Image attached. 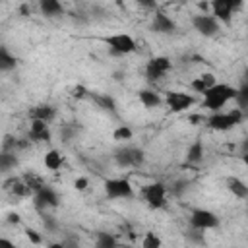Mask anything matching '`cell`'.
I'll use <instances>...</instances> for the list:
<instances>
[{"label": "cell", "instance_id": "4dcf8cb0", "mask_svg": "<svg viewBox=\"0 0 248 248\" xmlns=\"http://www.w3.org/2000/svg\"><path fill=\"white\" fill-rule=\"evenodd\" d=\"M163 246V242H161V238L153 232V231H147L145 234H143V238H141V248H161Z\"/></svg>", "mask_w": 248, "mask_h": 248}, {"label": "cell", "instance_id": "ab89813d", "mask_svg": "<svg viewBox=\"0 0 248 248\" xmlns=\"http://www.w3.org/2000/svg\"><path fill=\"white\" fill-rule=\"evenodd\" d=\"M6 223L8 225H21V215L16 211H10V213H6Z\"/></svg>", "mask_w": 248, "mask_h": 248}, {"label": "cell", "instance_id": "9a60e30c", "mask_svg": "<svg viewBox=\"0 0 248 248\" xmlns=\"http://www.w3.org/2000/svg\"><path fill=\"white\" fill-rule=\"evenodd\" d=\"M29 118L31 120H43V122H52L56 118V107L50 103H41L29 108Z\"/></svg>", "mask_w": 248, "mask_h": 248}, {"label": "cell", "instance_id": "b9f144b4", "mask_svg": "<svg viewBox=\"0 0 248 248\" xmlns=\"http://www.w3.org/2000/svg\"><path fill=\"white\" fill-rule=\"evenodd\" d=\"M0 248H17V246H16L10 238H6V236H4V238H0Z\"/></svg>", "mask_w": 248, "mask_h": 248}, {"label": "cell", "instance_id": "44dd1931", "mask_svg": "<svg viewBox=\"0 0 248 248\" xmlns=\"http://www.w3.org/2000/svg\"><path fill=\"white\" fill-rule=\"evenodd\" d=\"M39 10L45 17H58L64 14V6L56 0H41L39 2Z\"/></svg>", "mask_w": 248, "mask_h": 248}, {"label": "cell", "instance_id": "4316f807", "mask_svg": "<svg viewBox=\"0 0 248 248\" xmlns=\"http://www.w3.org/2000/svg\"><path fill=\"white\" fill-rule=\"evenodd\" d=\"M236 91H238L236 93V99H234L236 101V108H240L246 114L248 112V83H242L240 81V85L236 87Z\"/></svg>", "mask_w": 248, "mask_h": 248}, {"label": "cell", "instance_id": "f6af8a7d", "mask_svg": "<svg viewBox=\"0 0 248 248\" xmlns=\"http://www.w3.org/2000/svg\"><path fill=\"white\" fill-rule=\"evenodd\" d=\"M112 78H114V81H122V79L126 78V72L118 70V72H114V74H112Z\"/></svg>", "mask_w": 248, "mask_h": 248}, {"label": "cell", "instance_id": "e0dca14e", "mask_svg": "<svg viewBox=\"0 0 248 248\" xmlns=\"http://www.w3.org/2000/svg\"><path fill=\"white\" fill-rule=\"evenodd\" d=\"M213 85H217V78L211 74V72H205V74H200L198 78H194L192 81H190V87H192V91H196V93H205L207 89H211Z\"/></svg>", "mask_w": 248, "mask_h": 248}, {"label": "cell", "instance_id": "7402d4cb", "mask_svg": "<svg viewBox=\"0 0 248 248\" xmlns=\"http://www.w3.org/2000/svg\"><path fill=\"white\" fill-rule=\"evenodd\" d=\"M112 159L120 169H132V153L130 145H120L112 151Z\"/></svg>", "mask_w": 248, "mask_h": 248}, {"label": "cell", "instance_id": "8992f818", "mask_svg": "<svg viewBox=\"0 0 248 248\" xmlns=\"http://www.w3.org/2000/svg\"><path fill=\"white\" fill-rule=\"evenodd\" d=\"M190 229H198V231H209V229H217L219 227V217L209 211V209H202L196 207L190 211Z\"/></svg>", "mask_w": 248, "mask_h": 248}, {"label": "cell", "instance_id": "ffe728a7", "mask_svg": "<svg viewBox=\"0 0 248 248\" xmlns=\"http://www.w3.org/2000/svg\"><path fill=\"white\" fill-rule=\"evenodd\" d=\"M227 188L232 196H236L238 200H248V186L244 180H240L238 176H229L227 178Z\"/></svg>", "mask_w": 248, "mask_h": 248}, {"label": "cell", "instance_id": "52a82bcc", "mask_svg": "<svg viewBox=\"0 0 248 248\" xmlns=\"http://www.w3.org/2000/svg\"><path fill=\"white\" fill-rule=\"evenodd\" d=\"M242 8L240 2H232V0H213L211 2V16L225 27H229L232 23V14L234 10Z\"/></svg>", "mask_w": 248, "mask_h": 248}, {"label": "cell", "instance_id": "7a4b0ae2", "mask_svg": "<svg viewBox=\"0 0 248 248\" xmlns=\"http://www.w3.org/2000/svg\"><path fill=\"white\" fill-rule=\"evenodd\" d=\"M244 116L246 114L240 108H232L227 112H211L205 120V126L209 130H215V132H227V130L238 126L244 120Z\"/></svg>", "mask_w": 248, "mask_h": 248}, {"label": "cell", "instance_id": "1f68e13d", "mask_svg": "<svg viewBox=\"0 0 248 248\" xmlns=\"http://www.w3.org/2000/svg\"><path fill=\"white\" fill-rule=\"evenodd\" d=\"M134 138V132H132V128H128V126H118L114 132H112V140L114 141H128V140H132Z\"/></svg>", "mask_w": 248, "mask_h": 248}, {"label": "cell", "instance_id": "484cf974", "mask_svg": "<svg viewBox=\"0 0 248 248\" xmlns=\"http://www.w3.org/2000/svg\"><path fill=\"white\" fill-rule=\"evenodd\" d=\"M16 167H17L16 151H2L0 153V170H2V174H8Z\"/></svg>", "mask_w": 248, "mask_h": 248}, {"label": "cell", "instance_id": "5b68a950", "mask_svg": "<svg viewBox=\"0 0 248 248\" xmlns=\"http://www.w3.org/2000/svg\"><path fill=\"white\" fill-rule=\"evenodd\" d=\"M105 194L110 200H128L134 198V186L128 178H107Z\"/></svg>", "mask_w": 248, "mask_h": 248}, {"label": "cell", "instance_id": "3957f363", "mask_svg": "<svg viewBox=\"0 0 248 248\" xmlns=\"http://www.w3.org/2000/svg\"><path fill=\"white\" fill-rule=\"evenodd\" d=\"M105 45L108 46L110 54H114V56L132 54V52H136V48H138L134 37L128 35V33H114V35H108V37H105Z\"/></svg>", "mask_w": 248, "mask_h": 248}, {"label": "cell", "instance_id": "ac0fdd59", "mask_svg": "<svg viewBox=\"0 0 248 248\" xmlns=\"http://www.w3.org/2000/svg\"><path fill=\"white\" fill-rule=\"evenodd\" d=\"M202 161H203V141H202V138H198L186 149V163L192 165V167H196Z\"/></svg>", "mask_w": 248, "mask_h": 248}, {"label": "cell", "instance_id": "603a6c76", "mask_svg": "<svg viewBox=\"0 0 248 248\" xmlns=\"http://www.w3.org/2000/svg\"><path fill=\"white\" fill-rule=\"evenodd\" d=\"M93 248H118V240L114 238V234H110L107 231H97Z\"/></svg>", "mask_w": 248, "mask_h": 248}, {"label": "cell", "instance_id": "f1b7e54d", "mask_svg": "<svg viewBox=\"0 0 248 248\" xmlns=\"http://www.w3.org/2000/svg\"><path fill=\"white\" fill-rule=\"evenodd\" d=\"M184 236H186V240H188L190 244H194V246H205V244H207L203 231H198V229H188V231L184 232Z\"/></svg>", "mask_w": 248, "mask_h": 248}, {"label": "cell", "instance_id": "60d3db41", "mask_svg": "<svg viewBox=\"0 0 248 248\" xmlns=\"http://www.w3.org/2000/svg\"><path fill=\"white\" fill-rule=\"evenodd\" d=\"M205 120H207V118H205L203 114H190V116H188V122H190L192 126H198V124H203Z\"/></svg>", "mask_w": 248, "mask_h": 248}, {"label": "cell", "instance_id": "83f0119b", "mask_svg": "<svg viewBox=\"0 0 248 248\" xmlns=\"http://www.w3.org/2000/svg\"><path fill=\"white\" fill-rule=\"evenodd\" d=\"M23 176V180H25V184H27V188L31 190V194H37L41 188H45L46 184L43 182V178L41 176H37V174H33V172H25V174H21Z\"/></svg>", "mask_w": 248, "mask_h": 248}, {"label": "cell", "instance_id": "f546056e", "mask_svg": "<svg viewBox=\"0 0 248 248\" xmlns=\"http://www.w3.org/2000/svg\"><path fill=\"white\" fill-rule=\"evenodd\" d=\"M186 188H188V180H174V182H170L167 186V190H169V194L172 198H182V194L186 192Z\"/></svg>", "mask_w": 248, "mask_h": 248}, {"label": "cell", "instance_id": "e575fe53", "mask_svg": "<svg viewBox=\"0 0 248 248\" xmlns=\"http://www.w3.org/2000/svg\"><path fill=\"white\" fill-rule=\"evenodd\" d=\"M89 89L85 87V85H81V83H78V85H74V87H70V97L72 99H76V101H83V99H87L89 97Z\"/></svg>", "mask_w": 248, "mask_h": 248}, {"label": "cell", "instance_id": "7c38bea8", "mask_svg": "<svg viewBox=\"0 0 248 248\" xmlns=\"http://www.w3.org/2000/svg\"><path fill=\"white\" fill-rule=\"evenodd\" d=\"M151 31L153 33H161V35H169V33L176 31V23L165 12H155L153 19H151Z\"/></svg>", "mask_w": 248, "mask_h": 248}, {"label": "cell", "instance_id": "c3c4849f", "mask_svg": "<svg viewBox=\"0 0 248 248\" xmlns=\"http://www.w3.org/2000/svg\"><path fill=\"white\" fill-rule=\"evenodd\" d=\"M240 81H242V83H248V68L242 72V78H240Z\"/></svg>", "mask_w": 248, "mask_h": 248}, {"label": "cell", "instance_id": "277c9868", "mask_svg": "<svg viewBox=\"0 0 248 248\" xmlns=\"http://www.w3.org/2000/svg\"><path fill=\"white\" fill-rule=\"evenodd\" d=\"M141 194H143V200H145L149 209H163V207H167V196H169L167 184H163L159 180L151 182V184L143 186Z\"/></svg>", "mask_w": 248, "mask_h": 248}, {"label": "cell", "instance_id": "7dc6e473", "mask_svg": "<svg viewBox=\"0 0 248 248\" xmlns=\"http://www.w3.org/2000/svg\"><path fill=\"white\" fill-rule=\"evenodd\" d=\"M46 248H66V244H64L62 240H60V242H48Z\"/></svg>", "mask_w": 248, "mask_h": 248}, {"label": "cell", "instance_id": "2e32d148", "mask_svg": "<svg viewBox=\"0 0 248 248\" xmlns=\"http://www.w3.org/2000/svg\"><path fill=\"white\" fill-rule=\"evenodd\" d=\"M89 99L105 112L108 114H116V101L108 95V93H99V91H91L89 93Z\"/></svg>", "mask_w": 248, "mask_h": 248}, {"label": "cell", "instance_id": "ba28073f", "mask_svg": "<svg viewBox=\"0 0 248 248\" xmlns=\"http://www.w3.org/2000/svg\"><path fill=\"white\" fill-rule=\"evenodd\" d=\"M172 68V62L169 56H153L147 64H145V79L147 81H159L161 78L167 76V72Z\"/></svg>", "mask_w": 248, "mask_h": 248}, {"label": "cell", "instance_id": "d4e9b609", "mask_svg": "<svg viewBox=\"0 0 248 248\" xmlns=\"http://www.w3.org/2000/svg\"><path fill=\"white\" fill-rule=\"evenodd\" d=\"M17 66V58L8 50V46H0V70L12 72Z\"/></svg>", "mask_w": 248, "mask_h": 248}, {"label": "cell", "instance_id": "8fae6325", "mask_svg": "<svg viewBox=\"0 0 248 248\" xmlns=\"http://www.w3.org/2000/svg\"><path fill=\"white\" fill-rule=\"evenodd\" d=\"M194 101H196V99H194L190 93H186V91H169V93L165 95V103H167L169 110L174 112V114L188 110V108L194 105Z\"/></svg>", "mask_w": 248, "mask_h": 248}, {"label": "cell", "instance_id": "d6a6232c", "mask_svg": "<svg viewBox=\"0 0 248 248\" xmlns=\"http://www.w3.org/2000/svg\"><path fill=\"white\" fill-rule=\"evenodd\" d=\"M130 153H132V169H140L145 163V151L141 147L130 145Z\"/></svg>", "mask_w": 248, "mask_h": 248}, {"label": "cell", "instance_id": "4fadbf2b", "mask_svg": "<svg viewBox=\"0 0 248 248\" xmlns=\"http://www.w3.org/2000/svg\"><path fill=\"white\" fill-rule=\"evenodd\" d=\"M29 140L35 141V143L50 141V140H52V132H50V128H48V122L31 120V126H29Z\"/></svg>", "mask_w": 248, "mask_h": 248}, {"label": "cell", "instance_id": "836d02e7", "mask_svg": "<svg viewBox=\"0 0 248 248\" xmlns=\"http://www.w3.org/2000/svg\"><path fill=\"white\" fill-rule=\"evenodd\" d=\"M78 134V128L74 126V122H68V124H62V128H60V140L64 141V143H68L70 140H74V136Z\"/></svg>", "mask_w": 248, "mask_h": 248}, {"label": "cell", "instance_id": "8d00e7d4", "mask_svg": "<svg viewBox=\"0 0 248 248\" xmlns=\"http://www.w3.org/2000/svg\"><path fill=\"white\" fill-rule=\"evenodd\" d=\"M41 223H43V227L46 229V232H56V231H58V221H56L52 215L41 213Z\"/></svg>", "mask_w": 248, "mask_h": 248}, {"label": "cell", "instance_id": "cb8c5ba5", "mask_svg": "<svg viewBox=\"0 0 248 248\" xmlns=\"http://www.w3.org/2000/svg\"><path fill=\"white\" fill-rule=\"evenodd\" d=\"M43 163H45V167L48 169V170H58L60 167H62V163H64V157H62V153L58 151V149H48L46 153H45V159H43Z\"/></svg>", "mask_w": 248, "mask_h": 248}, {"label": "cell", "instance_id": "9c48e42d", "mask_svg": "<svg viewBox=\"0 0 248 248\" xmlns=\"http://www.w3.org/2000/svg\"><path fill=\"white\" fill-rule=\"evenodd\" d=\"M33 205H35L37 211L45 213L46 209H50V207H58V205H60V196L56 194V190H54L52 186L46 184V186L41 188L37 194H33Z\"/></svg>", "mask_w": 248, "mask_h": 248}, {"label": "cell", "instance_id": "ee69618b", "mask_svg": "<svg viewBox=\"0 0 248 248\" xmlns=\"http://www.w3.org/2000/svg\"><path fill=\"white\" fill-rule=\"evenodd\" d=\"M240 155H248V138L240 141Z\"/></svg>", "mask_w": 248, "mask_h": 248}, {"label": "cell", "instance_id": "f35d334b", "mask_svg": "<svg viewBox=\"0 0 248 248\" xmlns=\"http://www.w3.org/2000/svg\"><path fill=\"white\" fill-rule=\"evenodd\" d=\"M87 186H89V178H87V176H78V178L74 180V188H76L78 192H85Z\"/></svg>", "mask_w": 248, "mask_h": 248}, {"label": "cell", "instance_id": "d590c367", "mask_svg": "<svg viewBox=\"0 0 248 248\" xmlns=\"http://www.w3.org/2000/svg\"><path fill=\"white\" fill-rule=\"evenodd\" d=\"M25 143L23 141H17L14 136H4V140H2V151H16L17 147H23Z\"/></svg>", "mask_w": 248, "mask_h": 248}, {"label": "cell", "instance_id": "6da1fadb", "mask_svg": "<svg viewBox=\"0 0 248 248\" xmlns=\"http://www.w3.org/2000/svg\"><path fill=\"white\" fill-rule=\"evenodd\" d=\"M236 87L229 85V83H217L211 89H207L203 93V108H207L209 112H221V108L229 103L236 99Z\"/></svg>", "mask_w": 248, "mask_h": 248}, {"label": "cell", "instance_id": "f907efd6", "mask_svg": "<svg viewBox=\"0 0 248 248\" xmlns=\"http://www.w3.org/2000/svg\"><path fill=\"white\" fill-rule=\"evenodd\" d=\"M240 157H242V163H244L246 169H248V155H240Z\"/></svg>", "mask_w": 248, "mask_h": 248}, {"label": "cell", "instance_id": "bcb514c9", "mask_svg": "<svg viewBox=\"0 0 248 248\" xmlns=\"http://www.w3.org/2000/svg\"><path fill=\"white\" fill-rule=\"evenodd\" d=\"M19 14H21V16H29V14H31V8H29L27 4H21V6H19Z\"/></svg>", "mask_w": 248, "mask_h": 248}, {"label": "cell", "instance_id": "5bb4252c", "mask_svg": "<svg viewBox=\"0 0 248 248\" xmlns=\"http://www.w3.org/2000/svg\"><path fill=\"white\" fill-rule=\"evenodd\" d=\"M4 190L14 194L16 198H25V196H33L31 190L27 188L23 176H10V178H4Z\"/></svg>", "mask_w": 248, "mask_h": 248}, {"label": "cell", "instance_id": "681fc988", "mask_svg": "<svg viewBox=\"0 0 248 248\" xmlns=\"http://www.w3.org/2000/svg\"><path fill=\"white\" fill-rule=\"evenodd\" d=\"M198 6H200V10H209L211 8V4H207V2H200Z\"/></svg>", "mask_w": 248, "mask_h": 248}, {"label": "cell", "instance_id": "7bdbcfd3", "mask_svg": "<svg viewBox=\"0 0 248 248\" xmlns=\"http://www.w3.org/2000/svg\"><path fill=\"white\" fill-rule=\"evenodd\" d=\"M140 6L149 8V10H157V2H147V0H141V2H140Z\"/></svg>", "mask_w": 248, "mask_h": 248}, {"label": "cell", "instance_id": "d6986e66", "mask_svg": "<svg viewBox=\"0 0 248 248\" xmlns=\"http://www.w3.org/2000/svg\"><path fill=\"white\" fill-rule=\"evenodd\" d=\"M138 99H140V103H141L145 108H155V107H159V105L163 103L161 95H159L155 89H147V87L138 91Z\"/></svg>", "mask_w": 248, "mask_h": 248}, {"label": "cell", "instance_id": "74e56055", "mask_svg": "<svg viewBox=\"0 0 248 248\" xmlns=\"http://www.w3.org/2000/svg\"><path fill=\"white\" fill-rule=\"evenodd\" d=\"M25 236H27V240H29L31 244H37V246H39V244H43V236H41L35 229H31V227H27V229H25Z\"/></svg>", "mask_w": 248, "mask_h": 248}, {"label": "cell", "instance_id": "30bf717a", "mask_svg": "<svg viewBox=\"0 0 248 248\" xmlns=\"http://www.w3.org/2000/svg\"><path fill=\"white\" fill-rule=\"evenodd\" d=\"M192 27L202 37H215L219 33L221 23L211 14H196V16H192Z\"/></svg>", "mask_w": 248, "mask_h": 248}]
</instances>
